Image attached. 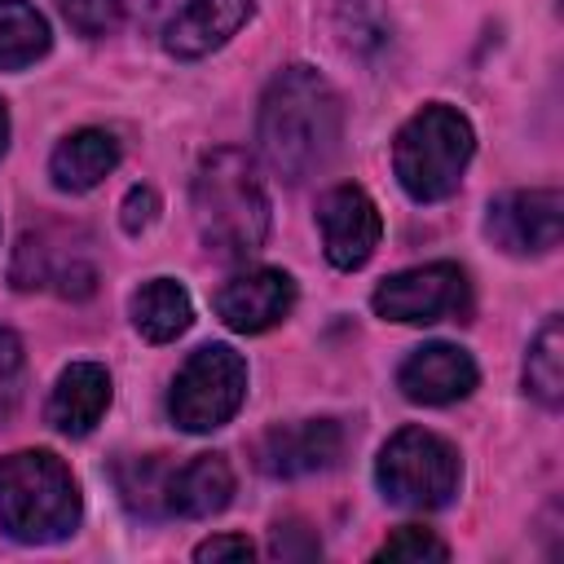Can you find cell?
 Segmentation results:
<instances>
[{
	"instance_id": "6da1fadb",
	"label": "cell",
	"mask_w": 564,
	"mask_h": 564,
	"mask_svg": "<svg viewBox=\"0 0 564 564\" xmlns=\"http://www.w3.org/2000/svg\"><path fill=\"white\" fill-rule=\"evenodd\" d=\"M344 132V110L326 75L313 66H286L269 79L260 97V119H256V141L264 163L282 181H304L330 163L339 150Z\"/></svg>"
},
{
	"instance_id": "7a4b0ae2",
	"label": "cell",
	"mask_w": 564,
	"mask_h": 564,
	"mask_svg": "<svg viewBox=\"0 0 564 564\" xmlns=\"http://www.w3.org/2000/svg\"><path fill=\"white\" fill-rule=\"evenodd\" d=\"M194 225L207 251L247 260L269 238V194L242 150H212L194 172Z\"/></svg>"
},
{
	"instance_id": "3957f363",
	"label": "cell",
	"mask_w": 564,
	"mask_h": 564,
	"mask_svg": "<svg viewBox=\"0 0 564 564\" xmlns=\"http://www.w3.org/2000/svg\"><path fill=\"white\" fill-rule=\"evenodd\" d=\"M79 485L53 449H18L0 458V529L13 542H62L79 524Z\"/></svg>"
},
{
	"instance_id": "277c9868",
	"label": "cell",
	"mask_w": 564,
	"mask_h": 564,
	"mask_svg": "<svg viewBox=\"0 0 564 564\" xmlns=\"http://www.w3.org/2000/svg\"><path fill=\"white\" fill-rule=\"evenodd\" d=\"M471 150H476V132L467 115H458L445 101H432L401 123L392 141V172L414 203H441L458 189Z\"/></svg>"
},
{
	"instance_id": "5b68a950",
	"label": "cell",
	"mask_w": 564,
	"mask_h": 564,
	"mask_svg": "<svg viewBox=\"0 0 564 564\" xmlns=\"http://www.w3.org/2000/svg\"><path fill=\"white\" fill-rule=\"evenodd\" d=\"M458 476H463L458 449L427 427H401L379 449V463H375V480L383 498L410 511H436L454 502Z\"/></svg>"
},
{
	"instance_id": "8992f818",
	"label": "cell",
	"mask_w": 564,
	"mask_h": 564,
	"mask_svg": "<svg viewBox=\"0 0 564 564\" xmlns=\"http://www.w3.org/2000/svg\"><path fill=\"white\" fill-rule=\"evenodd\" d=\"M247 397V361L229 344H203L176 370L167 392V414L181 432H216L225 427Z\"/></svg>"
},
{
	"instance_id": "52a82bcc",
	"label": "cell",
	"mask_w": 564,
	"mask_h": 564,
	"mask_svg": "<svg viewBox=\"0 0 564 564\" xmlns=\"http://www.w3.org/2000/svg\"><path fill=\"white\" fill-rule=\"evenodd\" d=\"M370 304L383 322L432 326V322H445V317H467L471 286H467V273L458 264L436 260V264H419V269H401V273L383 278L375 286Z\"/></svg>"
},
{
	"instance_id": "ba28073f",
	"label": "cell",
	"mask_w": 564,
	"mask_h": 564,
	"mask_svg": "<svg viewBox=\"0 0 564 564\" xmlns=\"http://www.w3.org/2000/svg\"><path fill=\"white\" fill-rule=\"evenodd\" d=\"M564 229V198L560 189H511L489 203L485 234L507 256H542L560 247Z\"/></svg>"
},
{
	"instance_id": "9c48e42d",
	"label": "cell",
	"mask_w": 564,
	"mask_h": 564,
	"mask_svg": "<svg viewBox=\"0 0 564 564\" xmlns=\"http://www.w3.org/2000/svg\"><path fill=\"white\" fill-rule=\"evenodd\" d=\"M339 454H344V427L335 419L278 423L256 441V467L278 480L326 471L339 463Z\"/></svg>"
},
{
	"instance_id": "30bf717a",
	"label": "cell",
	"mask_w": 564,
	"mask_h": 564,
	"mask_svg": "<svg viewBox=\"0 0 564 564\" xmlns=\"http://www.w3.org/2000/svg\"><path fill=\"white\" fill-rule=\"evenodd\" d=\"M317 225H322V251L335 269H361L383 234L379 207L361 185H335L317 203Z\"/></svg>"
},
{
	"instance_id": "8fae6325",
	"label": "cell",
	"mask_w": 564,
	"mask_h": 564,
	"mask_svg": "<svg viewBox=\"0 0 564 564\" xmlns=\"http://www.w3.org/2000/svg\"><path fill=\"white\" fill-rule=\"evenodd\" d=\"M9 278L18 291H35V286H53L62 295H88L97 273H93V260L84 247H70V238H62L57 229H35V234H22L18 251H13V264H9Z\"/></svg>"
},
{
	"instance_id": "7c38bea8",
	"label": "cell",
	"mask_w": 564,
	"mask_h": 564,
	"mask_svg": "<svg viewBox=\"0 0 564 564\" xmlns=\"http://www.w3.org/2000/svg\"><path fill=\"white\" fill-rule=\"evenodd\" d=\"M212 308L229 330L260 335L295 308V282L282 269H242L216 291Z\"/></svg>"
},
{
	"instance_id": "4fadbf2b",
	"label": "cell",
	"mask_w": 564,
	"mask_h": 564,
	"mask_svg": "<svg viewBox=\"0 0 564 564\" xmlns=\"http://www.w3.org/2000/svg\"><path fill=\"white\" fill-rule=\"evenodd\" d=\"M476 379L480 375H476L471 352L458 344H441V339L414 348L397 370V388L414 405H449V401L467 397L476 388Z\"/></svg>"
},
{
	"instance_id": "5bb4252c",
	"label": "cell",
	"mask_w": 564,
	"mask_h": 564,
	"mask_svg": "<svg viewBox=\"0 0 564 564\" xmlns=\"http://www.w3.org/2000/svg\"><path fill=\"white\" fill-rule=\"evenodd\" d=\"M251 13H256V0H185L163 26V48L181 62L207 57L220 44H229Z\"/></svg>"
},
{
	"instance_id": "9a60e30c",
	"label": "cell",
	"mask_w": 564,
	"mask_h": 564,
	"mask_svg": "<svg viewBox=\"0 0 564 564\" xmlns=\"http://www.w3.org/2000/svg\"><path fill=\"white\" fill-rule=\"evenodd\" d=\"M110 410V375L97 361H70L48 392V423L66 436H88Z\"/></svg>"
},
{
	"instance_id": "2e32d148",
	"label": "cell",
	"mask_w": 564,
	"mask_h": 564,
	"mask_svg": "<svg viewBox=\"0 0 564 564\" xmlns=\"http://www.w3.org/2000/svg\"><path fill=\"white\" fill-rule=\"evenodd\" d=\"M229 498H234V471L220 454H194L189 463L167 471V494H163L167 516L207 520V516L225 511Z\"/></svg>"
},
{
	"instance_id": "e0dca14e",
	"label": "cell",
	"mask_w": 564,
	"mask_h": 564,
	"mask_svg": "<svg viewBox=\"0 0 564 564\" xmlns=\"http://www.w3.org/2000/svg\"><path fill=\"white\" fill-rule=\"evenodd\" d=\"M115 167H119V141L106 128H79V132H70L53 150V159H48V176L66 194L97 189Z\"/></svg>"
},
{
	"instance_id": "ac0fdd59",
	"label": "cell",
	"mask_w": 564,
	"mask_h": 564,
	"mask_svg": "<svg viewBox=\"0 0 564 564\" xmlns=\"http://www.w3.org/2000/svg\"><path fill=\"white\" fill-rule=\"evenodd\" d=\"M132 326L150 339V344H172L176 335L189 330L194 322V300L181 282L172 278H150L145 286L132 291Z\"/></svg>"
},
{
	"instance_id": "d6986e66",
	"label": "cell",
	"mask_w": 564,
	"mask_h": 564,
	"mask_svg": "<svg viewBox=\"0 0 564 564\" xmlns=\"http://www.w3.org/2000/svg\"><path fill=\"white\" fill-rule=\"evenodd\" d=\"M53 35L35 4L0 0V70H22L48 53Z\"/></svg>"
},
{
	"instance_id": "ffe728a7",
	"label": "cell",
	"mask_w": 564,
	"mask_h": 564,
	"mask_svg": "<svg viewBox=\"0 0 564 564\" xmlns=\"http://www.w3.org/2000/svg\"><path fill=\"white\" fill-rule=\"evenodd\" d=\"M524 388L546 410H560V401H564V326H560V317H546L542 330L533 335L529 357H524Z\"/></svg>"
},
{
	"instance_id": "44dd1931",
	"label": "cell",
	"mask_w": 564,
	"mask_h": 564,
	"mask_svg": "<svg viewBox=\"0 0 564 564\" xmlns=\"http://www.w3.org/2000/svg\"><path fill=\"white\" fill-rule=\"evenodd\" d=\"M167 471L172 463L163 454H150V458H132L119 467V494L132 511L141 516H167L163 507V494H167Z\"/></svg>"
},
{
	"instance_id": "7402d4cb",
	"label": "cell",
	"mask_w": 564,
	"mask_h": 564,
	"mask_svg": "<svg viewBox=\"0 0 564 564\" xmlns=\"http://www.w3.org/2000/svg\"><path fill=\"white\" fill-rule=\"evenodd\" d=\"M375 560H449V546H445L432 529L405 524V529H397V533L375 551Z\"/></svg>"
},
{
	"instance_id": "603a6c76",
	"label": "cell",
	"mask_w": 564,
	"mask_h": 564,
	"mask_svg": "<svg viewBox=\"0 0 564 564\" xmlns=\"http://www.w3.org/2000/svg\"><path fill=\"white\" fill-rule=\"evenodd\" d=\"M57 9L79 35H106L123 18V0H57Z\"/></svg>"
},
{
	"instance_id": "cb8c5ba5",
	"label": "cell",
	"mask_w": 564,
	"mask_h": 564,
	"mask_svg": "<svg viewBox=\"0 0 564 564\" xmlns=\"http://www.w3.org/2000/svg\"><path fill=\"white\" fill-rule=\"evenodd\" d=\"M22 397V339L0 326V423L13 414Z\"/></svg>"
},
{
	"instance_id": "d4e9b609",
	"label": "cell",
	"mask_w": 564,
	"mask_h": 564,
	"mask_svg": "<svg viewBox=\"0 0 564 564\" xmlns=\"http://www.w3.org/2000/svg\"><path fill=\"white\" fill-rule=\"evenodd\" d=\"M154 216H159V194H154L150 185H132L128 198H123V212H119L123 229H128V234H141V229L154 225Z\"/></svg>"
},
{
	"instance_id": "484cf974",
	"label": "cell",
	"mask_w": 564,
	"mask_h": 564,
	"mask_svg": "<svg viewBox=\"0 0 564 564\" xmlns=\"http://www.w3.org/2000/svg\"><path fill=\"white\" fill-rule=\"evenodd\" d=\"M256 555V546H251V538H242V533H220V538H207V542H198L194 546V560H251Z\"/></svg>"
},
{
	"instance_id": "4316f807",
	"label": "cell",
	"mask_w": 564,
	"mask_h": 564,
	"mask_svg": "<svg viewBox=\"0 0 564 564\" xmlns=\"http://www.w3.org/2000/svg\"><path fill=\"white\" fill-rule=\"evenodd\" d=\"M4 145H9V110L0 101V154H4Z\"/></svg>"
}]
</instances>
